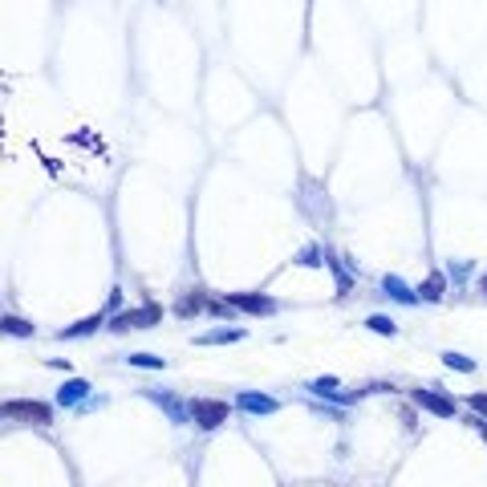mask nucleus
<instances>
[{
  "instance_id": "nucleus-13",
  "label": "nucleus",
  "mask_w": 487,
  "mask_h": 487,
  "mask_svg": "<svg viewBox=\"0 0 487 487\" xmlns=\"http://www.w3.org/2000/svg\"><path fill=\"white\" fill-rule=\"evenodd\" d=\"M93 329H98V317H89V321H82V325H69L65 337H82V333H93Z\"/></svg>"
},
{
  "instance_id": "nucleus-9",
  "label": "nucleus",
  "mask_w": 487,
  "mask_h": 487,
  "mask_svg": "<svg viewBox=\"0 0 487 487\" xmlns=\"http://www.w3.org/2000/svg\"><path fill=\"white\" fill-rule=\"evenodd\" d=\"M244 333L240 329H220V333H207V337H199V346H227V341H240Z\"/></svg>"
},
{
  "instance_id": "nucleus-17",
  "label": "nucleus",
  "mask_w": 487,
  "mask_h": 487,
  "mask_svg": "<svg viewBox=\"0 0 487 487\" xmlns=\"http://www.w3.org/2000/svg\"><path fill=\"white\" fill-rule=\"evenodd\" d=\"M313 390H317V394H333V390H337V382H333V378H321Z\"/></svg>"
},
{
  "instance_id": "nucleus-18",
  "label": "nucleus",
  "mask_w": 487,
  "mask_h": 487,
  "mask_svg": "<svg viewBox=\"0 0 487 487\" xmlns=\"http://www.w3.org/2000/svg\"><path fill=\"white\" fill-rule=\"evenodd\" d=\"M484 297H487V276H484Z\"/></svg>"
},
{
  "instance_id": "nucleus-5",
  "label": "nucleus",
  "mask_w": 487,
  "mask_h": 487,
  "mask_svg": "<svg viewBox=\"0 0 487 487\" xmlns=\"http://www.w3.org/2000/svg\"><path fill=\"white\" fill-rule=\"evenodd\" d=\"M240 406H244L248 414H268V410H276V398L256 394V390H244V394H240Z\"/></svg>"
},
{
  "instance_id": "nucleus-3",
  "label": "nucleus",
  "mask_w": 487,
  "mask_h": 487,
  "mask_svg": "<svg viewBox=\"0 0 487 487\" xmlns=\"http://www.w3.org/2000/svg\"><path fill=\"white\" fill-rule=\"evenodd\" d=\"M227 305H236V309H244V313H272L276 309L268 297H256V293H231Z\"/></svg>"
},
{
  "instance_id": "nucleus-10",
  "label": "nucleus",
  "mask_w": 487,
  "mask_h": 487,
  "mask_svg": "<svg viewBox=\"0 0 487 487\" xmlns=\"http://www.w3.org/2000/svg\"><path fill=\"white\" fill-rule=\"evenodd\" d=\"M443 276H431V280H427V284H422V293H418V297H422V301H439V297H443Z\"/></svg>"
},
{
  "instance_id": "nucleus-12",
  "label": "nucleus",
  "mask_w": 487,
  "mask_h": 487,
  "mask_svg": "<svg viewBox=\"0 0 487 487\" xmlns=\"http://www.w3.org/2000/svg\"><path fill=\"white\" fill-rule=\"evenodd\" d=\"M131 365H138V370H163V357H150V354H131Z\"/></svg>"
},
{
  "instance_id": "nucleus-14",
  "label": "nucleus",
  "mask_w": 487,
  "mask_h": 487,
  "mask_svg": "<svg viewBox=\"0 0 487 487\" xmlns=\"http://www.w3.org/2000/svg\"><path fill=\"white\" fill-rule=\"evenodd\" d=\"M365 325H370V329H378V333H394V321H390V317H370Z\"/></svg>"
},
{
  "instance_id": "nucleus-15",
  "label": "nucleus",
  "mask_w": 487,
  "mask_h": 487,
  "mask_svg": "<svg viewBox=\"0 0 487 487\" xmlns=\"http://www.w3.org/2000/svg\"><path fill=\"white\" fill-rule=\"evenodd\" d=\"M467 406H471L475 414H484V418H487V394H471V398H467Z\"/></svg>"
},
{
  "instance_id": "nucleus-1",
  "label": "nucleus",
  "mask_w": 487,
  "mask_h": 487,
  "mask_svg": "<svg viewBox=\"0 0 487 487\" xmlns=\"http://www.w3.org/2000/svg\"><path fill=\"white\" fill-rule=\"evenodd\" d=\"M191 414H195V422H199L203 431H212V427H220L223 418H227V402L199 398V402H191Z\"/></svg>"
},
{
  "instance_id": "nucleus-7",
  "label": "nucleus",
  "mask_w": 487,
  "mask_h": 487,
  "mask_svg": "<svg viewBox=\"0 0 487 487\" xmlns=\"http://www.w3.org/2000/svg\"><path fill=\"white\" fill-rule=\"evenodd\" d=\"M86 394H89V382L73 378V382H65V386L57 390V406H73V402H82Z\"/></svg>"
},
{
  "instance_id": "nucleus-2",
  "label": "nucleus",
  "mask_w": 487,
  "mask_h": 487,
  "mask_svg": "<svg viewBox=\"0 0 487 487\" xmlns=\"http://www.w3.org/2000/svg\"><path fill=\"white\" fill-rule=\"evenodd\" d=\"M4 414L8 418H21V422H37V427H45L53 418V410L45 402H4Z\"/></svg>"
},
{
  "instance_id": "nucleus-11",
  "label": "nucleus",
  "mask_w": 487,
  "mask_h": 487,
  "mask_svg": "<svg viewBox=\"0 0 487 487\" xmlns=\"http://www.w3.org/2000/svg\"><path fill=\"white\" fill-rule=\"evenodd\" d=\"M443 361L451 365V370H463V374H475V361L463 354H443Z\"/></svg>"
},
{
  "instance_id": "nucleus-8",
  "label": "nucleus",
  "mask_w": 487,
  "mask_h": 487,
  "mask_svg": "<svg viewBox=\"0 0 487 487\" xmlns=\"http://www.w3.org/2000/svg\"><path fill=\"white\" fill-rule=\"evenodd\" d=\"M386 293H390L394 301H402V305H414V301H418V293H414V288H406L398 276H386Z\"/></svg>"
},
{
  "instance_id": "nucleus-6",
  "label": "nucleus",
  "mask_w": 487,
  "mask_h": 487,
  "mask_svg": "<svg viewBox=\"0 0 487 487\" xmlns=\"http://www.w3.org/2000/svg\"><path fill=\"white\" fill-rule=\"evenodd\" d=\"M163 313H159V305H146V309H138V313H131V317H118L114 321V329H131V325H155Z\"/></svg>"
},
{
  "instance_id": "nucleus-4",
  "label": "nucleus",
  "mask_w": 487,
  "mask_h": 487,
  "mask_svg": "<svg viewBox=\"0 0 487 487\" xmlns=\"http://www.w3.org/2000/svg\"><path fill=\"white\" fill-rule=\"evenodd\" d=\"M414 402H418L422 410H431V414H443V418H451V414H455L451 398H443V394H431V390H414Z\"/></svg>"
},
{
  "instance_id": "nucleus-16",
  "label": "nucleus",
  "mask_w": 487,
  "mask_h": 487,
  "mask_svg": "<svg viewBox=\"0 0 487 487\" xmlns=\"http://www.w3.org/2000/svg\"><path fill=\"white\" fill-rule=\"evenodd\" d=\"M4 329H8V333H21V337H29V333H33V329H29L25 321H12V317L4 321Z\"/></svg>"
}]
</instances>
